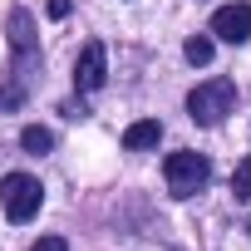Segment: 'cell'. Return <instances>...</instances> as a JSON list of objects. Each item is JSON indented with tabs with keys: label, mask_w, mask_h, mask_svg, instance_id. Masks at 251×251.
I'll list each match as a JSON object with an SVG mask.
<instances>
[{
	"label": "cell",
	"mask_w": 251,
	"mask_h": 251,
	"mask_svg": "<svg viewBox=\"0 0 251 251\" xmlns=\"http://www.w3.org/2000/svg\"><path fill=\"white\" fill-rule=\"evenodd\" d=\"M163 177H168L173 197H177V202H187V197H197V192L212 182V163H207V153L177 148V153H168V158H163Z\"/></svg>",
	"instance_id": "6da1fadb"
},
{
	"label": "cell",
	"mask_w": 251,
	"mask_h": 251,
	"mask_svg": "<svg viewBox=\"0 0 251 251\" xmlns=\"http://www.w3.org/2000/svg\"><path fill=\"white\" fill-rule=\"evenodd\" d=\"M35 84H40V50H15V59L0 69V108L30 103Z\"/></svg>",
	"instance_id": "7a4b0ae2"
},
{
	"label": "cell",
	"mask_w": 251,
	"mask_h": 251,
	"mask_svg": "<svg viewBox=\"0 0 251 251\" xmlns=\"http://www.w3.org/2000/svg\"><path fill=\"white\" fill-rule=\"evenodd\" d=\"M231 108H236V84L231 79H207V84H197L187 94V113H192V123H202V128L222 123Z\"/></svg>",
	"instance_id": "3957f363"
},
{
	"label": "cell",
	"mask_w": 251,
	"mask_h": 251,
	"mask_svg": "<svg viewBox=\"0 0 251 251\" xmlns=\"http://www.w3.org/2000/svg\"><path fill=\"white\" fill-rule=\"evenodd\" d=\"M40 202H45L40 177H30V173H5V177H0V207H5V217H10L15 226L30 222V217L40 212Z\"/></svg>",
	"instance_id": "277c9868"
},
{
	"label": "cell",
	"mask_w": 251,
	"mask_h": 251,
	"mask_svg": "<svg viewBox=\"0 0 251 251\" xmlns=\"http://www.w3.org/2000/svg\"><path fill=\"white\" fill-rule=\"evenodd\" d=\"M103 79H108V54H103V45L94 40V45H84V50H79V64H74V89H79V99L99 94V89H103Z\"/></svg>",
	"instance_id": "5b68a950"
},
{
	"label": "cell",
	"mask_w": 251,
	"mask_h": 251,
	"mask_svg": "<svg viewBox=\"0 0 251 251\" xmlns=\"http://www.w3.org/2000/svg\"><path fill=\"white\" fill-rule=\"evenodd\" d=\"M212 35L226 40V45H246V40H251V5H246V0L217 5V15H212Z\"/></svg>",
	"instance_id": "8992f818"
},
{
	"label": "cell",
	"mask_w": 251,
	"mask_h": 251,
	"mask_svg": "<svg viewBox=\"0 0 251 251\" xmlns=\"http://www.w3.org/2000/svg\"><path fill=\"white\" fill-rule=\"evenodd\" d=\"M158 143H163V123L158 118H143V123H133V128L123 133V148H128V153H148Z\"/></svg>",
	"instance_id": "52a82bcc"
},
{
	"label": "cell",
	"mask_w": 251,
	"mask_h": 251,
	"mask_svg": "<svg viewBox=\"0 0 251 251\" xmlns=\"http://www.w3.org/2000/svg\"><path fill=\"white\" fill-rule=\"evenodd\" d=\"M20 148H25V153H40V158H45V153L54 148V133L45 128V123H30V128L20 133Z\"/></svg>",
	"instance_id": "ba28073f"
},
{
	"label": "cell",
	"mask_w": 251,
	"mask_h": 251,
	"mask_svg": "<svg viewBox=\"0 0 251 251\" xmlns=\"http://www.w3.org/2000/svg\"><path fill=\"white\" fill-rule=\"evenodd\" d=\"M182 54H187V64H207V59H212V40H207V35H192Z\"/></svg>",
	"instance_id": "9c48e42d"
},
{
	"label": "cell",
	"mask_w": 251,
	"mask_h": 251,
	"mask_svg": "<svg viewBox=\"0 0 251 251\" xmlns=\"http://www.w3.org/2000/svg\"><path fill=\"white\" fill-rule=\"evenodd\" d=\"M231 192H236L241 202H251V158L236 168V177H231Z\"/></svg>",
	"instance_id": "30bf717a"
},
{
	"label": "cell",
	"mask_w": 251,
	"mask_h": 251,
	"mask_svg": "<svg viewBox=\"0 0 251 251\" xmlns=\"http://www.w3.org/2000/svg\"><path fill=\"white\" fill-rule=\"evenodd\" d=\"M30 251H69V246H64V236H40Z\"/></svg>",
	"instance_id": "8fae6325"
},
{
	"label": "cell",
	"mask_w": 251,
	"mask_h": 251,
	"mask_svg": "<svg viewBox=\"0 0 251 251\" xmlns=\"http://www.w3.org/2000/svg\"><path fill=\"white\" fill-rule=\"evenodd\" d=\"M45 10H50V20H64V15L74 10V0H50V5H45Z\"/></svg>",
	"instance_id": "7c38bea8"
}]
</instances>
